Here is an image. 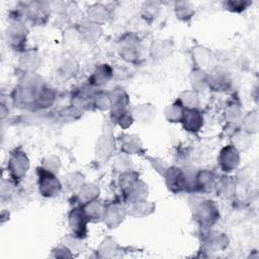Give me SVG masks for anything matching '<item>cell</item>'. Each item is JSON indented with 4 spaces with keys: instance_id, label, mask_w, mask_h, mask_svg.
<instances>
[{
    "instance_id": "6da1fadb",
    "label": "cell",
    "mask_w": 259,
    "mask_h": 259,
    "mask_svg": "<svg viewBox=\"0 0 259 259\" xmlns=\"http://www.w3.org/2000/svg\"><path fill=\"white\" fill-rule=\"evenodd\" d=\"M40 186L42 193L47 196H51L52 194H57L60 190L58 180H56L55 177L52 176L50 173L47 176H42Z\"/></svg>"
},
{
    "instance_id": "7a4b0ae2",
    "label": "cell",
    "mask_w": 259,
    "mask_h": 259,
    "mask_svg": "<svg viewBox=\"0 0 259 259\" xmlns=\"http://www.w3.org/2000/svg\"><path fill=\"white\" fill-rule=\"evenodd\" d=\"M221 163L223 165V167L227 170L229 169H232L236 167V165L238 164V155H237V152L234 148L232 147H229V148H226L223 152H222V155H221Z\"/></svg>"
},
{
    "instance_id": "3957f363",
    "label": "cell",
    "mask_w": 259,
    "mask_h": 259,
    "mask_svg": "<svg viewBox=\"0 0 259 259\" xmlns=\"http://www.w3.org/2000/svg\"><path fill=\"white\" fill-rule=\"evenodd\" d=\"M185 126L187 129H189L190 131H197V130L201 126L202 119L199 115L198 112L194 110H191L185 115Z\"/></svg>"
},
{
    "instance_id": "277c9868",
    "label": "cell",
    "mask_w": 259,
    "mask_h": 259,
    "mask_svg": "<svg viewBox=\"0 0 259 259\" xmlns=\"http://www.w3.org/2000/svg\"><path fill=\"white\" fill-rule=\"evenodd\" d=\"M10 168L13 174H15V176H21L23 175V173H25L28 168V160L25 159V156H20V155H17V156L13 157L10 161Z\"/></svg>"
},
{
    "instance_id": "5b68a950",
    "label": "cell",
    "mask_w": 259,
    "mask_h": 259,
    "mask_svg": "<svg viewBox=\"0 0 259 259\" xmlns=\"http://www.w3.org/2000/svg\"><path fill=\"white\" fill-rule=\"evenodd\" d=\"M84 215L78 211V210H74L71 214L70 217V223L72 228L75 230V232H79L82 229H85V222H84Z\"/></svg>"
}]
</instances>
